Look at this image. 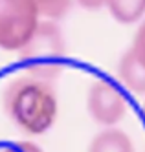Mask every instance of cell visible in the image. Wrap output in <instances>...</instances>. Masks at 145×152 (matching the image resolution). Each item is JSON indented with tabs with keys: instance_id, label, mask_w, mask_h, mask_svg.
I'll use <instances>...</instances> for the list:
<instances>
[{
	"instance_id": "52a82bcc",
	"label": "cell",
	"mask_w": 145,
	"mask_h": 152,
	"mask_svg": "<svg viewBox=\"0 0 145 152\" xmlns=\"http://www.w3.org/2000/svg\"><path fill=\"white\" fill-rule=\"evenodd\" d=\"M105 6L119 24H134L145 15V0H107Z\"/></svg>"
},
{
	"instance_id": "6da1fadb",
	"label": "cell",
	"mask_w": 145,
	"mask_h": 152,
	"mask_svg": "<svg viewBox=\"0 0 145 152\" xmlns=\"http://www.w3.org/2000/svg\"><path fill=\"white\" fill-rule=\"evenodd\" d=\"M4 112L18 130L40 136L55 125L59 99L53 84L33 75L11 79L2 94Z\"/></svg>"
},
{
	"instance_id": "ba28073f",
	"label": "cell",
	"mask_w": 145,
	"mask_h": 152,
	"mask_svg": "<svg viewBox=\"0 0 145 152\" xmlns=\"http://www.w3.org/2000/svg\"><path fill=\"white\" fill-rule=\"evenodd\" d=\"M29 2L37 9L39 17H44L48 20L63 18L72 7V0H29Z\"/></svg>"
},
{
	"instance_id": "7a4b0ae2",
	"label": "cell",
	"mask_w": 145,
	"mask_h": 152,
	"mask_svg": "<svg viewBox=\"0 0 145 152\" xmlns=\"http://www.w3.org/2000/svg\"><path fill=\"white\" fill-rule=\"evenodd\" d=\"M18 53L29 75L50 83L55 81L63 72V57L66 53L61 28L52 20L39 22L33 35Z\"/></svg>"
},
{
	"instance_id": "7c38bea8",
	"label": "cell",
	"mask_w": 145,
	"mask_h": 152,
	"mask_svg": "<svg viewBox=\"0 0 145 152\" xmlns=\"http://www.w3.org/2000/svg\"><path fill=\"white\" fill-rule=\"evenodd\" d=\"M143 114H145V103H143Z\"/></svg>"
},
{
	"instance_id": "9c48e42d",
	"label": "cell",
	"mask_w": 145,
	"mask_h": 152,
	"mask_svg": "<svg viewBox=\"0 0 145 152\" xmlns=\"http://www.w3.org/2000/svg\"><path fill=\"white\" fill-rule=\"evenodd\" d=\"M130 51L145 64V18L143 22L138 26L136 33H134V39H132V46H130Z\"/></svg>"
},
{
	"instance_id": "8992f818",
	"label": "cell",
	"mask_w": 145,
	"mask_h": 152,
	"mask_svg": "<svg viewBox=\"0 0 145 152\" xmlns=\"http://www.w3.org/2000/svg\"><path fill=\"white\" fill-rule=\"evenodd\" d=\"M88 152H134L132 139L118 128H105L88 145Z\"/></svg>"
},
{
	"instance_id": "8fae6325",
	"label": "cell",
	"mask_w": 145,
	"mask_h": 152,
	"mask_svg": "<svg viewBox=\"0 0 145 152\" xmlns=\"http://www.w3.org/2000/svg\"><path fill=\"white\" fill-rule=\"evenodd\" d=\"M105 2L107 0H77V4L86 9H99L101 6H105Z\"/></svg>"
},
{
	"instance_id": "3957f363",
	"label": "cell",
	"mask_w": 145,
	"mask_h": 152,
	"mask_svg": "<svg viewBox=\"0 0 145 152\" xmlns=\"http://www.w3.org/2000/svg\"><path fill=\"white\" fill-rule=\"evenodd\" d=\"M39 26V13L29 0H0V48L20 51Z\"/></svg>"
},
{
	"instance_id": "5b68a950",
	"label": "cell",
	"mask_w": 145,
	"mask_h": 152,
	"mask_svg": "<svg viewBox=\"0 0 145 152\" xmlns=\"http://www.w3.org/2000/svg\"><path fill=\"white\" fill-rule=\"evenodd\" d=\"M118 75L127 90L132 94H145V64L130 51V48L119 59Z\"/></svg>"
},
{
	"instance_id": "277c9868",
	"label": "cell",
	"mask_w": 145,
	"mask_h": 152,
	"mask_svg": "<svg viewBox=\"0 0 145 152\" xmlns=\"http://www.w3.org/2000/svg\"><path fill=\"white\" fill-rule=\"evenodd\" d=\"M86 110L97 125L114 126L127 114V101L118 86L99 79L86 94Z\"/></svg>"
},
{
	"instance_id": "30bf717a",
	"label": "cell",
	"mask_w": 145,
	"mask_h": 152,
	"mask_svg": "<svg viewBox=\"0 0 145 152\" xmlns=\"http://www.w3.org/2000/svg\"><path fill=\"white\" fill-rule=\"evenodd\" d=\"M0 152H42L31 141H17V143H0Z\"/></svg>"
}]
</instances>
